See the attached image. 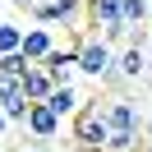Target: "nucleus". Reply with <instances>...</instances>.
<instances>
[{
	"label": "nucleus",
	"mask_w": 152,
	"mask_h": 152,
	"mask_svg": "<svg viewBox=\"0 0 152 152\" xmlns=\"http://www.w3.org/2000/svg\"><path fill=\"white\" fill-rule=\"evenodd\" d=\"M143 134V115L134 97H111L106 102V152H134Z\"/></svg>",
	"instance_id": "1"
},
{
	"label": "nucleus",
	"mask_w": 152,
	"mask_h": 152,
	"mask_svg": "<svg viewBox=\"0 0 152 152\" xmlns=\"http://www.w3.org/2000/svg\"><path fill=\"white\" fill-rule=\"evenodd\" d=\"M69 134H74V148L78 152H106V102L102 97H83L74 115H69Z\"/></svg>",
	"instance_id": "2"
},
{
	"label": "nucleus",
	"mask_w": 152,
	"mask_h": 152,
	"mask_svg": "<svg viewBox=\"0 0 152 152\" xmlns=\"http://www.w3.org/2000/svg\"><path fill=\"white\" fill-rule=\"evenodd\" d=\"M74 51H78V74L83 78H92V83H120V74H115V46L106 37H78L74 42Z\"/></svg>",
	"instance_id": "3"
},
{
	"label": "nucleus",
	"mask_w": 152,
	"mask_h": 152,
	"mask_svg": "<svg viewBox=\"0 0 152 152\" xmlns=\"http://www.w3.org/2000/svg\"><path fill=\"white\" fill-rule=\"evenodd\" d=\"M83 19H88V28H97V37H106L111 46L129 37V28L120 23V0H88Z\"/></svg>",
	"instance_id": "4"
},
{
	"label": "nucleus",
	"mask_w": 152,
	"mask_h": 152,
	"mask_svg": "<svg viewBox=\"0 0 152 152\" xmlns=\"http://www.w3.org/2000/svg\"><path fill=\"white\" fill-rule=\"evenodd\" d=\"M42 69H46L51 88H56V83H74V78H78V51H74V46H60V42H56V46L42 56Z\"/></svg>",
	"instance_id": "5"
},
{
	"label": "nucleus",
	"mask_w": 152,
	"mask_h": 152,
	"mask_svg": "<svg viewBox=\"0 0 152 152\" xmlns=\"http://www.w3.org/2000/svg\"><path fill=\"white\" fill-rule=\"evenodd\" d=\"M23 129L32 134V143H51V138H60L65 120H60L46 102H28V120H23Z\"/></svg>",
	"instance_id": "6"
},
{
	"label": "nucleus",
	"mask_w": 152,
	"mask_h": 152,
	"mask_svg": "<svg viewBox=\"0 0 152 152\" xmlns=\"http://www.w3.org/2000/svg\"><path fill=\"white\" fill-rule=\"evenodd\" d=\"M148 69H152V56L143 51V42H129V46H124L120 56H115V74H120L124 83H138V78L148 74Z\"/></svg>",
	"instance_id": "7"
},
{
	"label": "nucleus",
	"mask_w": 152,
	"mask_h": 152,
	"mask_svg": "<svg viewBox=\"0 0 152 152\" xmlns=\"http://www.w3.org/2000/svg\"><path fill=\"white\" fill-rule=\"evenodd\" d=\"M56 46V32L46 28V23H37V28H23V42H19V51H23V60L28 65H42V56Z\"/></svg>",
	"instance_id": "8"
},
{
	"label": "nucleus",
	"mask_w": 152,
	"mask_h": 152,
	"mask_svg": "<svg viewBox=\"0 0 152 152\" xmlns=\"http://www.w3.org/2000/svg\"><path fill=\"white\" fill-rule=\"evenodd\" d=\"M46 106L60 115V120H69V115L83 106V97H78V88H74V83H56V88L46 92Z\"/></svg>",
	"instance_id": "9"
},
{
	"label": "nucleus",
	"mask_w": 152,
	"mask_h": 152,
	"mask_svg": "<svg viewBox=\"0 0 152 152\" xmlns=\"http://www.w3.org/2000/svg\"><path fill=\"white\" fill-rule=\"evenodd\" d=\"M46 92H51L46 69H42V65H28V69H23V97H28V102H46Z\"/></svg>",
	"instance_id": "10"
},
{
	"label": "nucleus",
	"mask_w": 152,
	"mask_h": 152,
	"mask_svg": "<svg viewBox=\"0 0 152 152\" xmlns=\"http://www.w3.org/2000/svg\"><path fill=\"white\" fill-rule=\"evenodd\" d=\"M143 19H148V0H120V23H124V28H143ZM124 42H129V37H124Z\"/></svg>",
	"instance_id": "11"
},
{
	"label": "nucleus",
	"mask_w": 152,
	"mask_h": 152,
	"mask_svg": "<svg viewBox=\"0 0 152 152\" xmlns=\"http://www.w3.org/2000/svg\"><path fill=\"white\" fill-rule=\"evenodd\" d=\"M51 5H56V23H83L88 0H51Z\"/></svg>",
	"instance_id": "12"
},
{
	"label": "nucleus",
	"mask_w": 152,
	"mask_h": 152,
	"mask_svg": "<svg viewBox=\"0 0 152 152\" xmlns=\"http://www.w3.org/2000/svg\"><path fill=\"white\" fill-rule=\"evenodd\" d=\"M0 111H5V120H10V124H23V120H28V97H5V102H0Z\"/></svg>",
	"instance_id": "13"
},
{
	"label": "nucleus",
	"mask_w": 152,
	"mask_h": 152,
	"mask_svg": "<svg viewBox=\"0 0 152 152\" xmlns=\"http://www.w3.org/2000/svg\"><path fill=\"white\" fill-rule=\"evenodd\" d=\"M143 143H152V115H143Z\"/></svg>",
	"instance_id": "14"
},
{
	"label": "nucleus",
	"mask_w": 152,
	"mask_h": 152,
	"mask_svg": "<svg viewBox=\"0 0 152 152\" xmlns=\"http://www.w3.org/2000/svg\"><path fill=\"white\" fill-rule=\"evenodd\" d=\"M143 28H148V42H152V0H148V19H143Z\"/></svg>",
	"instance_id": "15"
},
{
	"label": "nucleus",
	"mask_w": 152,
	"mask_h": 152,
	"mask_svg": "<svg viewBox=\"0 0 152 152\" xmlns=\"http://www.w3.org/2000/svg\"><path fill=\"white\" fill-rule=\"evenodd\" d=\"M32 5H37V0H14V10H32Z\"/></svg>",
	"instance_id": "16"
},
{
	"label": "nucleus",
	"mask_w": 152,
	"mask_h": 152,
	"mask_svg": "<svg viewBox=\"0 0 152 152\" xmlns=\"http://www.w3.org/2000/svg\"><path fill=\"white\" fill-rule=\"evenodd\" d=\"M5 134H10V120H5V111H0V138H5Z\"/></svg>",
	"instance_id": "17"
},
{
	"label": "nucleus",
	"mask_w": 152,
	"mask_h": 152,
	"mask_svg": "<svg viewBox=\"0 0 152 152\" xmlns=\"http://www.w3.org/2000/svg\"><path fill=\"white\" fill-rule=\"evenodd\" d=\"M19 152H42V143H32V148H19Z\"/></svg>",
	"instance_id": "18"
},
{
	"label": "nucleus",
	"mask_w": 152,
	"mask_h": 152,
	"mask_svg": "<svg viewBox=\"0 0 152 152\" xmlns=\"http://www.w3.org/2000/svg\"><path fill=\"white\" fill-rule=\"evenodd\" d=\"M143 152H152V143H143Z\"/></svg>",
	"instance_id": "19"
},
{
	"label": "nucleus",
	"mask_w": 152,
	"mask_h": 152,
	"mask_svg": "<svg viewBox=\"0 0 152 152\" xmlns=\"http://www.w3.org/2000/svg\"><path fill=\"white\" fill-rule=\"evenodd\" d=\"M74 152H78V148H74Z\"/></svg>",
	"instance_id": "20"
}]
</instances>
